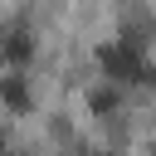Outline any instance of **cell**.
<instances>
[{
  "instance_id": "obj_1",
  "label": "cell",
  "mask_w": 156,
  "mask_h": 156,
  "mask_svg": "<svg viewBox=\"0 0 156 156\" xmlns=\"http://www.w3.org/2000/svg\"><path fill=\"white\" fill-rule=\"evenodd\" d=\"M98 68H102L107 83H141L146 78L141 39H107V44H98Z\"/></svg>"
},
{
  "instance_id": "obj_2",
  "label": "cell",
  "mask_w": 156,
  "mask_h": 156,
  "mask_svg": "<svg viewBox=\"0 0 156 156\" xmlns=\"http://www.w3.org/2000/svg\"><path fill=\"white\" fill-rule=\"evenodd\" d=\"M34 58V39H29V29H5L0 34V63H10V68H24Z\"/></svg>"
},
{
  "instance_id": "obj_3",
  "label": "cell",
  "mask_w": 156,
  "mask_h": 156,
  "mask_svg": "<svg viewBox=\"0 0 156 156\" xmlns=\"http://www.w3.org/2000/svg\"><path fill=\"white\" fill-rule=\"evenodd\" d=\"M0 102L10 107V112H29V83L20 78V73H10V78H0Z\"/></svg>"
},
{
  "instance_id": "obj_4",
  "label": "cell",
  "mask_w": 156,
  "mask_h": 156,
  "mask_svg": "<svg viewBox=\"0 0 156 156\" xmlns=\"http://www.w3.org/2000/svg\"><path fill=\"white\" fill-rule=\"evenodd\" d=\"M112 102H117V83H112V88H102V93H98V98H93V107H98V112H107V107H112Z\"/></svg>"
},
{
  "instance_id": "obj_5",
  "label": "cell",
  "mask_w": 156,
  "mask_h": 156,
  "mask_svg": "<svg viewBox=\"0 0 156 156\" xmlns=\"http://www.w3.org/2000/svg\"><path fill=\"white\" fill-rule=\"evenodd\" d=\"M141 83H151V88H156V68H151V63H146V78H141Z\"/></svg>"
}]
</instances>
